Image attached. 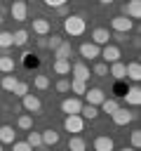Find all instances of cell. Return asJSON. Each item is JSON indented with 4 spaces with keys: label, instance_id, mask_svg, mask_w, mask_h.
Returning <instances> with one entry per match:
<instances>
[{
    "label": "cell",
    "instance_id": "cell-1",
    "mask_svg": "<svg viewBox=\"0 0 141 151\" xmlns=\"http://www.w3.org/2000/svg\"><path fill=\"white\" fill-rule=\"evenodd\" d=\"M85 28H87V21H85V17H80V14H68L66 19H63V31L68 33V35H82L85 33Z\"/></svg>",
    "mask_w": 141,
    "mask_h": 151
},
{
    "label": "cell",
    "instance_id": "cell-2",
    "mask_svg": "<svg viewBox=\"0 0 141 151\" xmlns=\"http://www.w3.org/2000/svg\"><path fill=\"white\" fill-rule=\"evenodd\" d=\"M63 130L66 132H73V134H80L85 130V118L80 113H73V116H66L63 120Z\"/></svg>",
    "mask_w": 141,
    "mask_h": 151
},
{
    "label": "cell",
    "instance_id": "cell-3",
    "mask_svg": "<svg viewBox=\"0 0 141 151\" xmlns=\"http://www.w3.org/2000/svg\"><path fill=\"white\" fill-rule=\"evenodd\" d=\"M110 28H113V33H129L134 28V21L129 17H125V14H120V17L110 19Z\"/></svg>",
    "mask_w": 141,
    "mask_h": 151
},
{
    "label": "cell",
    "instance_id": "cell-4",
    "mask_svg": "<svg viewBox=\"0 0 141 151\" xmlns=\"http://www.w3.org/2000/svg\"><path fill=\"white\" fill-rule=\"evenodd\" d=\"M110 118H113V123H115V125H120V127H122V125H129V123L136 118V113H132L129 109H122V106H120L115 113H110Z\"/></svg>",
    "mask_w": 141,
    "mask_h": 151
},
{
    "label": "cell",
    "instance_id": "cell-5",
    "mask_svg": "<svg viewBox=\"0 0 141 151\" xmlns=\"http://www.w3.org/2000/svg\"><path fill=\"white\" fill-rule=\"evenodd\" d=\"M9 12H12L14 21H26V19H28V5H26V0H16V2H12Z\"/></svg>",
    "mask_w": 141,
    "mask_h": 151
},
{
    "label": "cell",
    "instance_id": "cell-6",
    "mask_svg": "<svg viewBox=\"0 0 141 151\" xmlns=\"http://www.w3.org/2000/svg\"><path fill=\"white\" fill-rule=\"evenodd\" d=\"M99 57H103V61L106 64H113V61H120V47L118 45H103V50H101V54Z\"/></svg>",
    "mask_w": 141,
    "mask_h": 151
},
{
    "label": "cell",
    "instance_id": "cell-7",
    "mask_svg": "<svg viewBox=\"0 0 141 151\" xmlns=\"http://www.w3.org/2000/svg\"><path fill=\"white\" fill-rule=\"evenodd\" d=\"M70 73H73L75 80H85V83H87L89 76H92V73H89V66H87L85 61H75V64L70 66Z\"/></svg>",
    "mask_w": 141,
    "mask_h": 151
},
{
    "label": "cell",
    "instance_id": "cell-8",
    "mask_svg": "<svg viewBox=\"0 0 141 151\" xmlns=\"http://www.w3.org/2000/svg\"><path fill=\"white\" fill-rule=\"evenodd\" d=\"M99 54H101V47H99V45H94V42H82V45H80V57H82V59H89V61H92V59H96Z\"/></svg>",
    "mask_w": 141,
    "mask_h": 151
},
{
    "label": "cell",
    "instance_id": "cell-9",
    "mask_svg": "<svg viewBox=\"0 0 141 151\" xmlns=\"http://www.w3.org/2000/svg\"><path fill=\"white\" fill-rule=\"evenodd\" d=\"M85 99H87V104H92V106H101V101L106 99V94H103L101 87H89V90L85 92Z\"/></svg>",
    "mask_w": 141,
    "mask_h": 151
},
{
    "label": "cell",
    "instance_id": "cell-10",
    "mask_svg": "<svg viewBox=\"0 0 141 151\" xmlns=\"http://www.w3.org/2000/svg\"><path fill=\"white\" fill-rule=\"evenodd\" d=\"M80 109H82V101H80V99H75V97H68V99H63V101H61V111H63L66 116L80 113Z\"/></svg>",
    "mask_w": 141,
    "mask_h": 151
},
{
    "label": "cell",
    "instance_id": "cell-11",
    "mask_svg": "<svg viewBox=\"0 0 141 151\" xmlns=\"http://www.w3.org/2000/svg\"><path fill=\"white\" fill-rule=\"evenodd\" d=\"M21 99H24V109H26L28 113H40V109H42V101H40L35 94H24Z\"/></svg>",
    "mask_w": 141,
    "mask_h": 151
},
{
    "label": "cell",
    "instance_id": "cell-12",
    "mask_svg": "<svg viewBox=\"0 0 141 151\" xmlns=\"http://www.w3.org/2000/svg\"><path fill=\"white\" fill-rule=\"evenodd\" d=\"M122 14L129 17V19H139V17H141V2H139V0L125 2V5H122Z\"/></svg>",
    "mask_w": 141,
    "mask_h": 151
},
{
    "label": "cell",
    "instance_id": "cell-13",
    "mask_svg": "<svg viewBox=\"0 0 141 151\" xmlns=\"http://www.w3.org/2000/svg\"><path fill=\"white\" fill-rule=\"evenodd\" d=\"M108 40H110V31L108 28H94L92 31V42L94 45H108Z\"/></svg>",
    "mask_w": 141,
    "mask_h": 151
},
{
    "label": "cell",
    "instance_id": "cell-14",
    "mask_svg": "<svg viewBox=\"0 0 141 151\" xmlns=\"http://www.w3.org/2000/svg\"><path fill=\"white\" fill-rule=\"evenodd\" d=\"M94 151H115V144H113V139H110V137L99 134V137L94 139Z\"/></svg>",
    "mask_w": 141,
    "mask_h": 151
},
{
    "label": "cell",
    "instance_id": "cell-15",
    "mask_svg": "<svg viewBox=\"0 0 141 151\" xmlns=\"http://www.w3.org/2000/svg\"><path fill=\"white\" fill-rule=\"evenodd\" d=\"M125 104H132V106H139L141 104V90H139V85H132L125 92Z\"/></svg>",
    "mask_w": 141,
    "mask_h": 151
},
{
    "label": "cell",
    "instance_id": "cell-16",
    "mask_svg": "<svg viewBox=\"0 0 141 151\" xmlns=\"http://www.w3.org/2000/svg\"><path fill=\"white\" fill-rule=\"evenodd\" d=\"M52 71H54L56 76H68V73H70V59H54Z\"/></svg>",
    "mask_w": 141,
    "mask_h": 151
},
{
    "label": "cell",
    "instance_id": "cell-17",
    "mask_svg": "<svg viewBox=\"0 0 141 151\" xmlns=\"http://www.w3.org/2000/svg\"><path fill=\"white\" fill-rule=\"evenodd\" d=\"M125 78H129V80H134V83L141 80V66H139V61H129V64H127Z\"/></svg>",
    "mask_w": 141,
    "mask_h": 151
},
{
    "label": "cell",
    "instance_id": "cell-18",
    "mask_svg": "<svg viewBox=\"0 0 141 151\" xmlns=\"http://www.w3.org/2000/svg\"><path fill=\"white\" fill-rule=\"evenodd\" d=\"M70 57H73V47H70L68 40H63V42L54 50V59H70Z\"/></svg>",
    "mask_w": 141,
    "mask_h": 151
},
{
    "label": "cell",
    "instance_id": "cell-19",
    "mask_svg": "<svg viewBox=\"0 0 141 151\" xmlns=\"http://www.w3.org/2000/svg\"><path fill=\"white\" fill-rule=\"evenodd\" d=\"M40 137H42V144H45V146H54V144H59V132L52 130V127H47L45 132H40Z\"/></svg>",
    "mask_w": 141,
    "mask_h": 151
},
{
    "label": "cell",
    "instance_id": "cell-20",
    "mask_svg": "<svg viewBox=\"0 0 141 151\" xmlns=\"http://www.w3.org/2000/svg\"><path fill=\"white\" fill-rule=\"evenodd\" d=\"M14 137H16L14 127H9V125H0V144H12V142H16Z\"/></svg>",
    "mask_w": 141,
    "mask_h": 151
},
{
    "label": "cell",
    "instance_id": "cell-21",
    "mask_svg": "<svg viewBox=\"0 0 141 151\" xmlns=\"http://www.w3.org/2000/svg\"><path fill=\"white\" fill-rule=\"evenodd\" d=\"M49 28H52V24H49L47 19H33V33H38V35H47Z\"/></svg>",
    "mask_w": 141,
    "mask_h": 151
},
{
    "label": "cell",
    "instance_id": "cell-22",
    "mask_svg": "<svg viewBox=\"0 0 141 151\" xmlns=\"http://www.w3.org/2000/svg\"><path fill=\"white\" fill-rule=\"evenodd\" d=\"M125 68H127V64H122V61H113L110 68H108V76H113L115 80H122V78H125Z\"/></svg>",
    "mask_w": 141,
    "mask_h": 151
},
{
    "label": "cell",
    "instance_id": "cell-23",
    "mask_svg": "<svg viewBox=\"0 0 141 151\" xmlns=\"http://www.w3.org/2000/svg\"><path fill=\"white\" fill-rule=\"evenodd\" d=\"M26 42H28V31L19 28V31L12 33V45H14V47H24Z\"/></svg>",
    "mask_w": 141,
    "mask_h": 151
},
{
    "label": "cell",
    "instance_id": "cell-24",
    "mask_svg": "<svg viewBox=\"0 0 141 151\" xmlns=\"http://www.w3.org/2000/svg\"><path fill=\"white\" fill-rule=\"evenodd\" d=\"M87 149V142L80 137V134H73L68 139V151H85Z\"/></svg>",
    "mask_w": 141,
    "mask_h": 151
},
{
    "label": "cell",
    "instance_id": "cell-25",
    "mask_svg": "<svg viewBox=\"0 0 141 151\" xmlns=\"http://www.w3.org/2000/svg\"><path fill=\"white\" fill-rule=\"evenodd\" d=\"M101 109H103V113H108V116H110V113H115V111L120 109V101H118V99H108V97H106V99L101 101Z\"/></svg>",
    "mask_w": 141,
    "mask_h": 151
},
{
    "label": "cell",
    "instance_id": "cell-26",
    "mask_svg": "<svg viewBox=\"0 0 141 151\" xmlns=\"http://www.w3.org/2000/svg\"><path fill=\"white\" fill-rule=\"evenodd\" d=\"M80 116H82V118H87V120H94V118L99 116V109H96V106H92V104H82Z\"/></svg>",
    "mask_w": 141,
    "mask_h": 151
},
{
    "label": "cell",
    "instance_id": "cell-27",
    "mask_svg": "<svg viewBox=\"0 0 141 151\" xmlns=\"http://www.w3.org/2000/svg\"><path fill=\"white\" fill-rule=\"evenodd\" d=\"M0 71H2V73H12V71H14V57L2 54V57H0Z\"/></svg>",
    "mask_w": 141,
    "mask_h": 151
},
{
    "label": "cell",
    "instance_id": "cell-28",
    "mask_svg": "<svg viewBox=\"0 0 141 151\" xmlns=\"http://www.w3.org/2000/svg\"><path fill=\"white\" fill-rule=\"evenodd\" d=\"M16 83H19V80H16V76H5V78L0 80V87H2V90H7V92H12V90L16 87Z\"/></svg>",
    "mask_w": 141,
    "mask_h": 151
},
{
    "label": "cell",
    "instance_id": "cell-29",
    "mask_svg": "<svg viewBox=\"0 0 141 151\" xmlns=\"http://www.w3.org/2000/svg\"><path fill=\"white\" fill-rule=\"evenodd\" d=\"M70 92H75V94H85V92H87V83H85V80H75V78H70Z\"/></svg>",
    "mask_w": 141,
    "mask_h": 151
},
{
    "label": "cell",
    "instance_id": "cell-30",
    "mask_svg": "<svg viewBox=\"0 0 141 151\" xmlns=\"http://www.w3.org/2000/svg\"><path fill=\"white\" fill-rule=\"evenodd\" d=\"M16 125H19L21 130H33V118H31L28 113H24V116H19V120H16Z\"/></svg>",
    "mask_w": 141,
    "mask_h": 151
},
{
    "label": "cell",
    "instance_id": "cell-31",
    "mask_svg": "<svg viewBox=\"0 0 141 151\" xmlns=\"http://www.w3.org/2000/svg\"><path fill=\"white\" fill-rule=\"evenodd\" d=\"M9 47H12V33L0 31V50H9Z\"/></svg>",
    "mask_w": 141,
    "mask_h": 151
},
{
    "label": "cell",
    "instance_id": "cell-32",
    "mask_svg": "<svg viewBox=\"0 0 141 151\" xmlns=\"http://www.w3.org/2000/svg\"><path fill=\"white\" fill-rule=\"evenodd\" d=\"M26 142H28V144H31L33 149H35V146H42V137H40V132H33V130L28 132V137H26Z\"/></svg>",
    "mask_w": 141,
    "mask_h": 151
},
{
    "label": "cell",
    "instance_id": "cell-33",
    "mask_svg": "<svg viewBox=\"0 0 141 151\" xmlns=\"http://www.w3.org/2000/svg\"><path fill=\"white\" fill-rule=\"evenodd\" d=\"M33 85H35L38 90H47V87H49V78H47V76H35V78H33Z\"/></svg>",
    "mask_w": 141,
    "mask_h": 151
},
{
    "label": "cell",
    "instance_id": "cell-34",
    "mask_svg": "<svg viewBox=\"0 0 141 151\" xmlns=\"http://www.w3.org/2000/svg\"><path fill=\"white\" fill-rule=\"evenodd\" d=\"M61 42H63V38H61V35H52V38H47V47H49L52 52H54Z\"/></svg>",
    "mask_w": 141,
    "mask_h": 151
},
{
    "label": "cell",
    "instance_id": "cell-35",
    "mask_svg": "<svg viewBox=\"0 0 141 151\" xmlns=\"http://www.w3.org/2000/svg\"><path fill=\"white\" fill-rule=\"evenodd\" d=\"M56 92H70V80H68V78L56 80Z\"/></svg>",
    "mask_w": 141,
    "mask_h": 151
},
{
    "label": "cell",
    "instance_id": "cell-36",
    "mask_svg": "<svg viewBox=\"0 0 141 151\" xmlns=\"http://www.w3.org/2000/svg\"><path fill=\"white\" fill-rule=\"evenodd\" d=\"M12 151H33L28 142H12Z\"/></svg>",
    "mask_w": 141,
    "mask_h": 151
},
{
    "label": "cell",
    "instance_id": "cell-37",
    "mask_svg": "<svg viewBox=\"0 0 141 151\" xmlns=\"http://www.w3.org/2000/svg\"><path fill=\"white\" fill-rule=\"evenodd\" d=\"M94 76H108V64L106 61H99L94 66Z\"/></svg>",
    "mask_w": 141,
    "mask_h": 151
},
{
    "label": "cell",
    "instance_id": "cell-38",
    "mask_svg": "<svg viewBox=\"0 0 141 151\" xmlns=\"http://www.w3.org/2000/svg\"><path fill=\"white\" fill-rule=\"evenodd\" d=\"M12 92H14L16 97H24V94H28V85H26V83H16V87H14Z\"/></svg>",
    "mask_w": 141,
    "mask_h": 151
},
{
    "label": "cell",
    "instance_id": "cell-39",
    "mask_svg": "<svg viewBox=\"0 0 141 151\" xmlns=\"http://www.w3.org/2000/svg\"><path fill=\"white\" fill-rule=\"evenodd\" d=\"M141 146V130H134L132 132V149H139Z\"/></svg>",
    "mask_w": 141,
    "mask_h": 151
},
{
    "label": "cell",
    "instance_id": "cell-40",
    "mask_svg": "<svg viewBox=\"0 0 141 151\" xmlns=\"http://www.w3.org/2000/svg\"><path fill=\"white\" fill-rule=\"evenodd\" d=\"M68 0H45V5L47 7H52V9H56V7H61V5H66Z\"/></svg>",
    "mask_w": 141,
    "mask_h": 151
},
{
    "label": "cell",
    "instance_id": "cell-41",
    "mask_svg": "<svg viewBox=\"0 0 141 151\" xmlns=\"http://www.w3.org/2000/svg\"><path fill=\"white\" fill-rule=\"evenodd\" d=\"M110 38H115L118 42H125L127 40V33H110Z\"/></svg>",
    "mask_w": 141,
    "mask_h": 151
},
{
    "label": "cell",
    "instance_id": "cell-42",
    "mask_svg": "<svg viewBox=\"0 0 141 151\" xmlns=\"http://www.w3.org/2000/svg\"><path fill=\"white\" fill-rule=\"evenodd\" d=\"M56 14H66V17H68V9H66V5H61V7H56Z\"/></svg>",
    "mask_w": 141,
    "mask_h": 151
},
{
    "label": "cell",
    "instance_id": "cell-43",
    "mask_svg": "<svg viewBox=\"0 0 141 151\" xmlns=\"http://www.w3.org/2000/svg\"><path fill=\"white\" fill-rule=\"evenodd\" d=\"M38 45H40V47H47V38H45V35H42V38H38Z\"/></svg>",
    "mask_w": 141,
    "mask_h": 151
},
{
    "label": "cell",
    "instance_id": "cell-44",
    "mask_svg": "<svg viewBox=\"0 0 141 151\" xmlns=\"http://www.w3.org/2000/svg\"><path fill=\"white\" fill-rule=\"evenodd\" d=\"M120 151H136V149H132V146H125V149H120Z\"/></svg>",
    "mask_w": 141,
    "mask_h": 151
},
{
    "label": "cell",
    "instance_id": "cell-45",
    "mask_svg": "<svg viewBox=\"0 0 141 151\" xmlns=\"http://www.w3.org/2000/svg\"><path fill=\"white\" fill-rule=\"evenodd\" d=\"M99 2H103V5H110V2H113V0H99Z\"/></svg>",
    "mask_w": 141,
    "mask_h": 151
},
{
    "label": "cell",
    "instance_id": "cell-46",
    "mask_svg": "<svg viewBox=\"0 0 141 151\" xmlns=\"http://www.w3.org/2000/svg\"><path fill=\"white\" fill-rule=\"evenodd\" d=\"M0 24H2V12H0Z\"/></svg>",
    "mask_w": 141,
    "mask_h": 151
},
{
    "label": "cell",
    "instance_id": "cell-47",
    "mask_svg": "<svg viewBox=\"0 0 141 151\" xmlns=\"http://www.w3.org/2000/svg\"><path fill=\"white\" fill-rule=\"evenodd\" d=\"M0 106H2V99H0Z\"/></svg>",
    "mask_w": 141,
    "mask_h": 151
},
{
    "label": "cell",
    "instance_id": "cell-48",
    "mask_svg": "<svg viewBox=\"0 0 141 151\" xmlns=\"http://www.w3.org/2000/svg\"><path fill=\"white\" fill-rule=\"evenodd\" d=\"M0 151H2V144H0Z\"/></svg>",
    "mask_w": 141,
    "mask_h": 151
},
{
    "label": "cell",
    "instance_id": "cell-49",
    "mask_svg": "<svg viewBox=\"0 0 141 151\" xmlns=\"http://www.w3.org/2000/svg\"><path fill=\"white\" fill-rule=\"evenodd\" d=\"M0 125H2V123H0Z\"/></svg>",
    "mask_w": 141,
    "mask_h": 151
},
{
    "label": "cell",
    "instance_id": "cell-50",
    "mask_svg": "<svg viewBox=\"0 0 141 151\" xmlns=\"http://www.w3.org/2000/svg\"><path fill=\"white\" fill-rule=\"evenodd\" d=\"M0 2H2V0H0Z\"/></svg>",
    "mask_w": 141,
    "mask_h": 151
}]
</instances>
